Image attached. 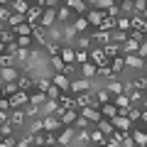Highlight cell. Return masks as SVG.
I'll list each match as a JSON object with an SVG mask.
<instances>
[{"instance_id":"obj_1","label":"cell","mask_w":147,"mask_h":147,"mask_svg":"<svg viewBox=\"0 0 147 147\" xmlns=\"http://www.w3.org/2000/svg\"><path fill=\"white\" fill-rule=\"evenodd\" d=\"M54 22H57V7H44V12H42V17H39L37 25H42L44 30H49V27H54Z\"/></svg>"},{"instance_id":"obj_2","label":"cell","mask_w":147,"mask_h":147,"mask_svg":"<svg viewBox=\"0 0 147 147\" xmlns=\"http://www.w3.org/2000/svg\"><path fill=\"white\" fill-rule=\"evenodd\" d=\"M93 79H76V81H71V93H84V91H91V93H96L93 91V84H91Z\"/></svg>"},{"instance_id":"obj_3","label":"cell","mask_w":147,"mask_h":147,"mask_svg":"<svg viewBox=\"0 0 147 147\" xmlns=\"http://www.w3.org/2000/svg\"><path fill=\"white\" fill-rule=\"evenodd\" d=\"M88 57H91V61H93L96 66H110V59H108V54L103 52V47L100 49H91Z\"/></svg>"},{"instance_id":"obj_4","label":"cell","mask_w":147,"mask_h":147,"mask_svg":"<svg viewBox=\"0 0 147 147\" xmlns=\"http://www.w3.org/2000/svg\"><path fill=\"white\" fill-rule=\"evenodd\" d=\"M110 120H113V125H115V130H123V132H130L132 127H135V123H132V120H130L127 115H120V113H118L115 118H110Z\"/></svg>"},{"instance_id":"obj_5","label":"cell","mask_w":147,"mask_h":147,"mask_svg":"<svg viewBox=\"0 0 147 147\" xmlns=\"http://www.w3.org/2000/svg\"><path fill=\"white\" fill-rule=\"evenodd\" d=\"M76 20L74 17V10L69 5H59L57 7V22H64V25H71V22Z\"/></svg>"},{"instance_id":"obj_6","label":"cell","mask_w":147,"mask_h":147,"mask_svg":"<svg viewBox=\"0 0 147 147\" xmlns=\"http://www.w3.org/2000/svg\"><path fill=\"white\" fill-rule=\"evenodd\" d=\"M10 120H12V125L15 127H22V125H27V113H25V108H12L10 110Z\"/></svg>"},{"instance_id":"obj_7","label":"cell","mask_w":147,"mask_h":147,"mask_svg":"<svg viewBox=\"0 0 147 147\" xmlns=\"http://www.w3.org/2000/svg\"><path fill=\"white\" fill-rule=\"evenodd\" d=\"M76 137V125H64L59 132V145H71Z\"/></svg>"},{"instance_id":"obj_8","label":"cell","mask_w":147,"mask_h":147,"mask_svg":"<svg viewBox=\"0 0 147 147\" xmlns=\"http://www.w3.org/2000/svg\"><path fill=\"white\" fill-rule=\"evenodd\" d=\"M52 81L54 84L59 86V88L64 91V93H69V91H71V81H69V76L64 71H57V74H52Z\"/></svg>"},{"instance_id":"obj_9","label":"cell","mask_w":147,"mask_h":147,"mask_svg":"<svg viewBox=\"0 0 147 147\" xmlns=\"http://www.w3.org/2000/svg\"><path fill=\"white\" fill-rule=\"evenodd\" d=\"M61 127H64V123H61L59 115H44V130L47 132H57V130H61Z\"/></svg>"},{"instance_id":"obj_10","label":"cell","mask_w":147,"mask_h":147,"mask_svg":"<svg viewBox=\"0 0 147 147\" xmlns=\"http://www.w3.org/2000/svg\"><path fill=\"white\" fill-rule=\"evenodd\" d=\"M125 57V69H145V59L140 54H123Z\"/></svg>"},{"instance_id":"obj_11","label":"cell","mask_w":147,"mask_h":147,"mask_svg":"<svg viewBox=\"0 0 147 147\" xmlns=\"http://www.w3.org/2000/svg\"><path fill=\"white\" fill-rule=\"evenodd\" d=\"M91 37H93L96 42H100V44L113 42V32H110V30H98V27H96V30L91 32Z\"/></svg>"},{"instance_id":"obj_12","label":"cell","mask_w":147,"mask_h":147,"mask_svg":"<svg viewBox=\"0 0 147 147\" xmlns=\"http://www.w3.org/2000/svg\"><path fill=\"white\" fill-rule=\"evenodd\" d=\"M0 76H3V84H7V81H17L22 76L20 71H17L15 66H3V71H0Z\"/></svg>"},{"instance_id":"obj_13","label":"cell","mask_w":147,"mask_h":147,"mask_svg":"<svg viewBox=\"0 0 147 147\" xmlns=\"http://www.w3.org/2000/svg\"><path fill=\"white\" fill-rule=\"evenodd\" d=\"M105 142H108V135H105L98 125L91 127V145H105Z\"/></svg>"},{"instance_id":"obj_14","label":"cell","mask_w":147,"mask_h":147,"mask_svg":"<svg viewBox=\"0 0 147 147\" xmlns=\"http://www.w3.org/2000/svg\"><path fill=\"white\" fill-rule=\"evenodd\" d=\"M42 12H44V7L34 3V5L30 7V12H27L25 17H27V22H30V25H37V22H39V17H42Z\"/></svg>"},{"instance_id":"obj_15","label":"cell","mask_w":147,"mask_h":147,"mask_svg":"<svg viewBox=\"0 0 147 147\" xmlns=\"http://www.w3.org/2000/svg\"><path fill=\"white\" fill-rule=\"evenodd\" d=\"M81 74H84L86 79H98V66L88 59L86 64H81Z\"/></svg>"},{"instance_id":"obj_16","label":"cell","mask_w":147,"mask_h":147,"mask_svg":"<svg viewBox=\"0 0 147 147\" xmlns=\"http://www.w3.org/2000/svg\"><path fill=\"white\" fill-rule=\"evenodd\" d=\"M105 15H108V10H98V7H96V10H88V15H86V17H88V22L93 27H100V20H103Z\"/></svg>"},{"instance_id":"obj_17","label":"cell","mask_w":147,"mask_h":147,"mask_svg":"<svg viewBox=\"0 0 147 147\" xmlns=\"http://www.w3.org/2000/svg\"><path fill=\"white\" fill-rule=\"evenodd\" d=\"M30 0H10V10L12 12H22V15H27L30 12Z\"/></svg>"},{"instance_id":"obj_18","label":"cell","mask_w":147,"mask_h":147,"mask_svg":"<svg viewBox=\"0 0 147 147\" xmlns=\"http://www.w3.org/2000/svg\"><path fill=\"white\" fill-rule=\"evenodd\" d=\"M130 22H132V30H140V32H147V20L140 15V12H132L130 15Z\"/></svg>"},{"instance_id":"obj_19","label":"cell","mask_w":147,"mask_h":147,"mask_svg":"<svg viewBox=\"0 0 147 147\" xmlns=\"http://www.w3.org/2000/svg\"><path fill=\"white\" fill-rule=\"evenodd\" d=\"M59 118H61L64 125H74V123H76V118H79V113H76V108H64V113H61Z\"/></svg>"},{"instance_id":"obj_20","label":"cell","mask_w":147,"mask_h":147,"mask_svg":"<svg viewBox=\"0 0 147 147\" xmlns=\"http://www.w3.org/2000/svg\"><path fill=\"white\" fill-rule=\"evenodd\" d=\"M103 52L108 54V59H113V57H118V54H123V44L108 42V44H103Z\"/></svg>"},{"instance_id":"obj_21","label":"cell","mask_w":147,"mask_h":147,"mask_svg":"<svg viewBox=\"0 0 147 147\" xmlns=\"http://www.w3.org/2000/svg\"><path fill=\"white\" fill-rule=\"evenodd\" d=\"M49 66H52V71L57 74V71H64L66 61L61 59V54H52V57H49Z\"/></svg>"},{"instance_id":"obj_22","label":"cell","mask_w":147,"mask_h":147,"mask_svg":"<svg viewBox=\"0 0 147 147\" xmlns=\"http://www.w3.org/2000/svg\"><path fill=\"white\" fill-rule=\"evenodd\" d=\"M137 49H140V42L132 39V37H127L123 42V54H137Z\"/></svg>"},{"instance_id":"obj_23","label":"cell","mask_w":147,"mask_h":147,"mask_svg":"<svg viewBox=\"0 0 147 147\" xmlns=\"http://www.w3.org/2000/svg\"><path fill=\"white\" fill-rule=\"evenodd\" d=\"M130 135L135 137V145L147 147V130H137V127H132V130H130Z\"/></svg>"},{"instance_id":"obj_24","label":"cell","mask_w":147,"mask_h":147,"mask_svg":"<svg viewBox=\"0 0 147 147\" xmlns=\"http://www.w3.org/2000/svg\"><path fill=\"white\" fill-rule=\"evenodd\" d=\"M118 5H120V15L130 17L132 12H135V0H118Z\"/></svg>"},{"instance_id":"obj_25","label":"cell","mask_w":147,"mask_h":147,"mask_svg":"<svg viewBox=\"0 0 147 147\" xmlns=\"http://www.w3.org/2000/svg\"><path fill=\"white\" fill-rule=\"evenodd\" d=\"M100 113H103L105 118H115L118 115V105L110 100V103H100Z\"/></svg>"},{"instance_id":"obj_26","label":"cell","mask_w":147,"mask_h":147,"mask_svg":"<svg viewBox=\"0 0 147 147\" xmlns=\"http://www.w3.org/2000/svg\"><path fill=\"white\" fill-rule=\"evenodd\" d=\"M113 103H115L118 108H130L132 100H130V96H127V93H118V96H113Z\"/></svg>"},{"instance_id":"obj_27","label":"cell","mask_w":147,"mask_h":147,"mask_svg":"<svg viewBox=\"0 0 147 147\" xmlns=\"http://www.w3.org/2000/svg\"><path fill=\"white\" fill-rule=\"evenodd\" d=\"M59 54H61V59H64L66 64L76 61V49H71L69 44H64V47H61V52H59Z\"/></svg>"},{"instance_id":"obj_28","label":"cell","mask_w":147,"mask_h":147,"mask_svg":"<svg viewBox=\"0 0 147 147\" xmlns=\"http://www.w3.org/2000/svg\"><path fill=\"white\" fill-rule=\"evenodd\" d=\"M123 135H125L123 130H115L113 135L108 137V142H105V145H110V147H123Z\"/></svg>"},{"instance_id":"obj_29","label":"cell","mask_w":147,"mask_h":147,"mask_svg":"<svg viewBox=\"0 0 147 147\" xmlns=\"http://www.w3.org/2000/svg\"><path fill=\"white\" fill-rule=\"evenodd\" d=\"M110 69H113V71H123V69H125V57H123V54H118V57H113L110 59Z\"/></svg>"},{"instance_id":"obj_30","label":"cell","mask_w":147,"mask_h":147,"mask_svg":"<svg viewBox=\"0 0 147 147\" xmlns=\"http://www.w3.org/2000/svg\"><path fill=\"white\" fill-rule=\"evenodd\" d=\"M12 32H15L17 37H22V34H32V30H34V27L30 25V22H22V25H17V27H10Z\"/></svg>"},{"instance_id":"obj_31","label":"cell","mask_w":147,"mask_h":147,"mask_svg":"<svg viewBox=\"0 0 147 147\" xmlns=\"http://www.w3.org/2000/svg\"><path fill=\"white\" fill-rule=\"evenodd\" d=\"M17 91H20V84H17V81H7V84H3V96H7V98H10L12 93H17Z\"/></svg>"},{"instance_id":"obj_32","label":"cell","mask_w":147,"mask_h":147,"mask_svg":"<svg viewBox=\"0 0 147 147\" xmlns=\"http://www.w3.org/2000/svg\"><path fill=\"white\" fill-rule=\"evenodd\" d=\"M47 98H49V96L44 93V91H39V88H37L34 93H30V103H34V105H42Z\"/></svg>"},{"instance_id":"obj_33","label":"cell","mask_w":147,"mask_h":147,"mask_svg":"<svg viewBox=\"0 0 147 147\" xmlns=\"http://www.w3.org/2000/svg\"><path fill=\"white\" fill-rule=\"evenodd\" d=\"M88 25H91V22H88V17H86V15H79L76 20H74V27H76L79 32H86V30H88Z\"/></svg>"},{"instance_id":"obj_34","label":"cell","mask_w":147,"mask_h":147,"mask_svg":"<svg viewBox=\"0 0 147 147\" xmlns=\"http://www.w3.org/2000/svg\"><path fill=\"white\" fill-rule=\"evenodd\" d=\"M22 22H27V17L22 15V12H12V15H10V20H7L5 25H10V27H17V25H22Z\"/></svg>"},{"instance_id":"obj_35","label":"cell","mask_w":147,"mask_h":147,"mask_svg":"<svg viewBox=\"0 0 147 147\" xmlns=\"http://www.w3.org/2000/svg\"><path fill=\"white\" fill-rule=\"evenodd\" d=\"M76 32H79V30L74 27V22H71V25H64V44H66V42H71L74 37H76Z\"/></svg>"},{"instance_id":"obj_36","label":"cell","mask_w":147,"mask_h":147,"mask_svg":"<svg viewBox=\"0 0 147 147\" xmlns=\"http://www.w3.org/2000/svg\"><path fill=\"white\" fill-rule=\"evenodd\" d=\"M118 30H123V32H130L132 30V22H130V17H127V15L118 17Z\"/></svg>"},{"instance_id":"obj_37","label":"cell","mask_w":147,"mask_h":147,"mask_svg":"<svg viewBox=\"0 0 147 147\" xmlns=\"http://www.w3.org/2000/svg\"><path fill=\"white\" fill-rule=\"evenodd\" d=\"M96 98H98L100 103H110V100H113V93H110L108 88H98L96 91Z\"/></svg>"},{"instance_id":"obj_38","label":"cell","mask_w":147,"mask_h":147,"mask_svg":"<svg viewBox=\"0 0 147 147\" xmlns=\"http://www.w3.org/2000/svg\"><path fill=\"white\" fill-rule=\"evenodd\" d=\"M108 91L113 96H118V93H125V86H123L120 81H108Z\"/></svg>"},{"instance_id":"obj_39","label":"cell","mask_w":147,"mask_h":147,"mask_svg":"<svg viewBox=\"0 0 147 147\" xmlns=\"http://www.w3.org/2000/svg\"><path fill=\"white\" fill-rule=\"evenodd\" d=\"M130 84H132V88H137V91H145V93H147V76H140V79H132Z\"/></svg>"},{"instance_id":"obj_40","label":"cell","mask_w":147,"mask_h":147,"mask_svg":"<svg viewBox=\"0 0 147 147\" xmlns=\"http://www.w3.org/2000/svg\"><path fill=\"white\" fill-rule=\"evenodd\" d=\"M127 96H130L132 105H140V100L145 98V91H137V88H132V91H130V93H127Z\"/></svg>"},{"instance_id":"obj_41","label":"cell","mask_w":147,"mask_h":147,"mask_svg":"<svg viewBox=\"0 0 147 147\" xmlns=\"http://www.w3.org/2000/svg\"><path fill=\"white\" fill-rule=\"evenodd\" d=\"M130 37V32H123V30H113V42H118V44H123Z\"/></svg>"},{"instance_id":"obj_42","label":"cell","mask_w":147,"mask_h":147,"mask_svg":"<svg viewBox=\"0 0 147 147\" xmlns=\"http://www.w3.org/2000/svg\"><path fill=\"white\" fill-rule=\"evenodd\" d=\"M12 127H15V125H12V120H3V123H0V135H3V137L12 135Z\"/></svg>"},{"instance_id":"obj_43","label":"cell","mask_w":147,"mask_h":147,"mask_svg":"<svg viewBox=\"0 0 147 147\" xmlns=\"http://www.w3.org/2000/svg\"><path fill=\"white\" fill-rule=\"evenodd\" d=\"M88 59H91L88 57V49H81V47L76 49V64H86Z\"/></svg>"},{"instance_id":"obj_44","label":"cell","mask_w":147,"mask_h":147,"mask_svg":"<svg viewBox=\"0 0 147 147\" xmlns=\"http://www.w3.org/2000/svg\"><path fill=\"white\" fill-rule=\"evenodd\" d=\"M32 39H34L32 34H22V37H17V44L25 47V49H30V47H32Z\"/></svg>"},{"instance_id":"obj_45","label":"cell","mask_w":147,"mask_h":147,"mask_svg":"<svg viewBox=\"0 0 147 147\" xmlns=\"http://www.w3.org/2000/svg\"><path fill=\"white\" fill-rule=\"evenodd\" d=\"M30 145H34V135L32 132H27L22 140H17V147H30Z\"/></svg>"},{"instance_id":"obj_46","label":"cell","mask_w":147,"mask_h":147,"mask_svg":"<svg viewBox=\"0 0 147 147\" xmlns=\"http://www.w3.org/2000/svg\"><path fill=\"white\" fill-rule=\"evenodd\" d=\"M98 76H105V79H115V71L110 66H98Z\"/></svg>"},{"instance_id":"obj_47","label":"cell","mask_w":147,"mask_h":147,"mask_svg":"<svg viewBox=\"0 0 147 147\" xmlns=\"http://www.w3.org/2000/svg\"><path fill=\"white\" fill-rule=\"evenodd\" d=\"M76 42H79V47H81V49H88V47H91V42H93V37H91V34H84V37H79Z\"/></svg>"},{"instance_id":"obj_48","label":"cell","mask_w":147,"mask_h":147,"mask_svg":"<svg viewBox=\"0 0 147 147\" xmlns=\"http://www.w3.org/2000/svg\"><path fill=\"white\" fill-rule=\"evenodd\" d=\"M140 110H142V108H135V105H132V108L127 110V118H130L132 123H140Z\"/></svg>"},{"instance_id":"obj_49","label":"cell","mask_w":147,"mask_h":147,"mask_svg":"<svg viewBox=\"0 0 147 147\" xmlns=\"http://www.w3.org/2000/svg\"><path fill=\"white\" fill-rule=\"evenodd\" d=\"M0 145H3V147H12V145H17V140L12 135H5L3 140H0Z\"/></svg>"},{"instance_id":"obj_50","label":"cell","mask_w":147,"mask_h":147,"mask_svg":"<svg viewBox=\"0 0 147 147\" xmlns=\"http://www.w3.org/2000/svg\"><path fill=\"white\" fill-rule=\"evenodd\" d=\"M10 15H12V10H7V5H3V7H0V20H3V22H7V20H10Z\"/></svg>"},{"instance_id":"obj_51","label":"cell","mask_w":147,"mask_h":147,"mask_svg":"<svg viewBox=\"0 0 147 147\" xmlns=\"http://www.w3.org/2000/svg\"><path fill=\"white\" fill-rule=\"evenodd\" d=\"M147 7V0H135V12H142Z\"/></svg>"},{"instance_id":"obj_52","label":"cell","mask_w":147,"mask_h":147,"mask_svg":"<svg viewBox=\"0 0 147 147\" xmlns=\"http://www.w3.org/2000/svg\"><path fill=\"white\" fill-rule=\"evenodd\" d=\"M137 54H140L142 59L147 57V39H145V42H140V49H137Z\"/></svg>"},{"instance_id":"obj_53","label":"cell","mask_w":147,"mask_h":147,"mask_svg":"<svg viewBox=\"0 0 147 147\" xmlns=\"http://www.w3.org/2000/svg\"><path fill=\"white\" fill-rule=\"evenodd\" d=\"M140 123H142V125H147V108L140 110Z\"/></svg>"},{"instance_id":"obj_54","label":"cell","mask_w":147,"mask_h":147,"mask_svg":"<svg viewBox=\"0 0 147 147\" xmlns=\"http://www.w3.org/2000/svg\"><path fill=\"white\" fill-rule=\"evenodd\" d=\"M140 108H147V93H145V98L140 100Z\"/></svg>"},{"instance_id":"obj_55","label":"cell","mask_w":147,"mask_h":147,"mask_svg":"<svg viewBox=\"0 0 147 147\" xmlns=\"http://www.w3.org/2000/svg\"><path fill=\"white\" fill-rule=\"evenodd\" d=\"M140 15H142V17H145V20H147V7H145V10H142V12H140Z\"/></svg>"},{"instance_id":"obj_56","label":"cell","mask_w":147,"mask_h":147,"mask_svg":"<svg viewBox=\"0 0 147 147\" xmlns=\"http://www.w3.org/2000/svg\"><path fill=\"white\" fill-rule=\"evenodd\" d=\"M86 3H88V5H96V3H98V0H86Z\"/></svg>"},{"instance_id":"obj_57","label":"cell","mask_w":147,"mask_h":147,"mask_svg":"<svg viewBox=\"0 0 147 147\" xmlns=\"http://www.w3.org/2000/svg\"><path fill=\"white\" fill-rule=\"evenodd\" d=\"M145 69H147V57H145Z\"/></svg>"},{"instance_id":"obj_58","label":"cell","mask_w":147,"mask_h":147,"mask_svg":"<svg viewBox=\"0 0 147 147\" xmlns=\"http://www.w3.org/2000/svg\"><path fill=\"white\" fill-rule=\"evenodd\" d=\"M145 39H147V32H145Z\"/></svg>"},{"instance_id":"obj_59","label":"cell","mask_w":147,"mask_h":147,"mask_svg":"<svg viewBox=\"0 0 147 147\" xmlns=\"http://www.w3.org/2000/svg\"><path fill=\"white\" fill-rule=\"evenodd\" d=\"M145 130H147V125H145Z\"/></svg>"}]
</instances>
